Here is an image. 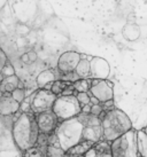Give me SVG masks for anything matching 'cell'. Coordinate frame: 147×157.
<instances>
[{"instance_id": "7c38bea8", "label": "cell", "mask_w": 147, "mask_h": 157, "mask_svg": "<svg viewBox=\"0 0 147 157\" xmlns=\"http://www.w3.org/2000/svg\"><path fill=\"white\" fill-rule=\"evenodd\" d=\"M83 140L91 141L93 144L102 140V126H101V124H98V125H84Z\"/></svg>"}, {"instance_id": "ffe728a7", "label": "cell", "mask_w": 147, "mask_h": 157, "mask_svg": "<svg viewBox=\"0 0 147 157\" xmlns=\"http://www.w3.org/2000/svg\"><path fill=\"white\" fill-rule=\"evenodd\" d=\"M69 85H70V83H68V82H65V80H55V82L53 83L51 91H52L55 95L59 96L61 93L63 92V90H65L67 86H69Z\"/></svg>"}, {"instance_id": "2e32d148", "label": "cell", "mask_w": 147, "mask_h": 157, "mask_svg": "<svg viewBox=\"0 0 147 157\" xmlns=\"http://www.w3.org/2000/svg\"><path fill=\"white\" fill-rule=\"evenodd\" d=\"M137 144L139 157H147V134L143 130L137 131Z\"/></svg>"}, {"instance_id": "ac0fdd59", "label": "cell", "mask_w": 147, "mask_h": 157, "mask_svg": "<svg viewBox=\"0 0 147 157\" xmlns=\"http://www.w3.org/2000/svg\"><path fill=\"white\" fill-rule=\"evenodd\" d=\"M44 154L45 157H65L67 153L61 148L60 144H47Z\"/></svg>"}, {"instance_id": "603a6c76", "label": "cell", "mask_w": 147, "mask_h": 157, "mask_svg": "<svg viewBox=\"0 0 147 157\" xmlns=\"http://www.w3.org/2000/svg\"><path fill=\"white\" fill-rule=\"evenodd\" d=\"M76 98H77L78 102L81 103V105H85L91 103V95L87 93V92H77L76 94Z\"/></svg>"}, {"instance_id": "f546056e", "label": "cell", "mask_w": 147, "mask_h": 157, "mask_svg": "<svg viewBox=\"0 0 147 157\" xmlns=\"http://www.w3.org/2000/svg\"><path fill=\"white\" fill-rule=\"evenodd\" d=\"M20 61L22 63H24V64H30V59H29V55H28V53H23L21 56H20Z\"/></svg>"}, {"instance_id": "f1b7e54d", "label": "cell", "mask_w": 147, "mask_h": 157, "mask_svg": "<svg viewBox=\"0 0 147 157\" xmlns=\"http://www.w3.org/2000/svg\"><path fill=\"white\" fill-rule=\"evenodd\" d=\"M28 53V55H29V59H30V62L31 63H34V62L37 61V59H38V55H37V53L35 52V51H29V52H26Z\"/></svg>"}, {"instance_id": "277c9868", "label": "cell", "mask_w": 147, "mask_h": 157, "mask_svg": "<svg viewBox=\"0 0 147 157\" xmlns=\"http://www.w3.org/2000/svg\"><path fill=\"white\" fill-rule=\"evenodd\" d=\"M112 157H139L137 131L131 128L110 142Z\"/></svg>"}, {"instance_id": "4dcf8cb0", "label": "cell", "mask_w": 147, "mask_h": 157, "mask_svg": "<svg viewBox=\"0 0 147 157\" xmlns=\"http://www.w3.org/2000/svg\"><path fill=\"white\" fill-rule=\"evenodd\" d=\"M4 79H5V76L2 74H1V72H0V83H1V82H2Z\"/></svg>"}, {"instance_id": "44dd1931", "label": "cell", "mask_w": 147, "mask_h": 157, "mask_svg": "<svg viewBox=\"0 0 147 157\" xmlns=\"http://www.w3.org/2000/svg\"><path fill=\"white\" fill-rule=\"evenodd\" d=\"M12 96H13L14 100H16L18 103H22L23 101L26 100V88H15L12 93Z\"/></svg>"}, {"instance_id": "8992f818", "label": "cell", "mask_w": 147, "mask_h": 157, "mask_svg": "<svg viewBox=\"0 0 147 157\" xmlns=\"http://www.w3.org/2000/svg\"><path fill=\"white\" fill-rule=\"evenodd\" d=\"M56 98L58 95H55L52 91L45 90V88H39L38 91L35 92L34 95L31 96V111L34 113H39L46 111V110H51Z\"/></svg>"}, {"instance_id": "5b68a950", "label": "cell", "mask_w": 147, "mask_h": 157, "mask_svg": "<svg viewBox=\"0 0 147 157\" xmlns=\"http://www.w3.org/2000/svg\"><path fill=\"white\" fill-rule=\"evenodd\" d=\"M59 121H66L69 118L76 117L82 113V105L78 102L76 95H59L52 107Z\"/></svg>"}, {"instance_id": "7a4b0ae2", "label": "cell", "mask_w": 147, "mask_h": 157, "mask_svg": "<svg viewBox=\"0 0 147 157\" xmlns=\"http://www.w3.org/2000/svg\"><path fill=\"white\" fill-rule=\"evenodd\" d=\"M102 126V140L113 142L115 139L132 128V123L129 116L121 109H113L102 111L99 116Z\"/></svg>"}, {"instance_id": "cb8c5ba5", "label": "cell", "mask_w": 147, "mask_h": 157, "mask_svg": "<svg viewBox=\"0 0 147 157\" xmlns=\"http://www.w3.org/2000/svg\"><path fill=\"white\" fill-rule=\"evenodd\" d=\"M0 72L4 75L5 77H9V76L15 75V68H14V66L12 64V62L7 61L5 63V66L2 67V69H1Z\"/></svg>"}, {"instance_id": "8fae6325", "label": "cell", "mask_w": 147, "mask_h": 157, "mask_svg": "<svg viewBox=\"0 0 147 157\" xmlns=\"http://www.w3.org/2000/svg\"><path fill=\"white\" fill-rule=\"evenodd\" d=\"M21 108V103L14 100L13 96L8 92H5L4 95L0 98V116H13L18 113Z\"/></svg>"}, {"instance_id": "4fadbf2b", "label": "cell", "mask_w": 147, "mask_h": 157, "mask_svg": "<svg viewBox=\"0 0 147 157\" xmlns=\"http://www.w3.org/2000/svg\"><path fill=\"white\" fill-rule=\"evenodd\" d=\"M56 80V76L54 74V71L51 69L43 70L40 74L37 76L36 78V84H37V87L38 88H44L47 84L53 83Z\"/></svg>"}, {"instance_id": "d4e9b609", "label": "cell", "mask_w": 147, "mask_h": 157, "mask_svg": "<svg viewBox=\"0 0 147 157\" xmlns=\"http://www.w3.org/2000/svg\"><path fill=\"white\" fill-rule=\"evenodd\" d=\"M104 111V108H102V105L101 103H97V105H91V113L92 115H95V116H100L101 113Z\"/></svg>"}, {"instance_id": "30bf717a", "label": "cell", "mask_w": 147, "mask_h": 157, "mask_svg": "<svg viewBox=\"0 0 147 157\" xmlns=\"http://www.w3.org/2000/svg\"><path fill=\"white\" fill-rule=\"evenodd\" d=\"M110 74V66L102 57H92L90 61V77L91 79H107Z\"/></svg>"}, {"instance_id": "83f0119b", "label": "cell", "mask_w": 147, "mask_h": 157, "mask_svg": "<svg viewBox=\"0 0 147 157\" xmlns=\"http://www.w3.org/2000/svg\"><path fill=\"white\" fill-rule=\"evenodd\" d=\"M74 91H75L74 86L73 85H69V86H67V87L63 90V92L61 93L60 95H74Z\"/></svg>"}, {"instance_id": "836d02e7", "label": "cell", "mask_w": 147, "mask_h": 157, "mask_svg": "<svg viewBox=\"0 0 147 157\" xmlns=\"http://www.w3.org/2000/svg\"><path fill=\"white\" fill-rule=\"evenodd\" d=\"M146 126H147V125H146Z\"/></svg>"}, {"instance_id": "9a60e30c", "label": "cell", "mask_w": 147, "mask_h": 157, "mask_svg": "<svg viewBox=\"0 0 147 157\" xmlns=\"http://www.w3.org/2000/svg\"><path fill=\"white\" fill-rule=\"evenodd\" d=\"M93 144H94L91 142V141H85V140H83L79 144H76V146H74L71 149H69V150L67 151V154H69L71 156H83L89 149L91 148Z\"/></svg>"}, {"instance_id": "7402d4cb", "label": "cell", "mask_w": 147, "mask_h": 157, "mask_svg": "<svg viewBox=\"0 0 147 157\" xmlns=\"http://www.w3.org/2000/svg\"><path fill=\"white\" fill-rule=\"evenodd\" d=\"M23 157H45V154L38 147H34L23 151Z\"/></svg>"}, {"instance_id": "52a82bcc", "label": "cell", "mask_w": 147, "mask_h": 157, "mask_svg": "<svg viewBox=\"0 0 147 157\" xmlns=\"http://www.w3.org/2000/svg\"><path fill=\"white\" fill-rule=\"evenodd\" d=\"M113 83L107 79H91L90 93L99 100L100 103L114 99Z\"/></svg>"}, {"instance_id": "d6a6232c", "label": "cell", "mask_w": 147, "mask_h": 157, "mask_svg": "<svg viewBox=\"0 0 147 157\" xmlns=\"http://www.w3.org/2000/svg\"><path fill=\"white\" fill-rule=\"evenodd\" d=\"M2 95H4V92H2V91H1V90H0V98H1V96H2Z\"/></svg>"}, {"instance_id": "484cf974", "label": "cell", "mask_w": 147, "mask_h": 157, "mask_svg": "<svg viewBox=\"0 0 147 157\" xmlns=\"http://www.w3.org/2000/svg\"><path fill=\"white\" fill-rule=\"evenodd\" d=\"M8 61V56L6 55V53L0 48V71L2 69V67L5 66V63Z\"/></svg>"}, {"instance_id": "9c48e42d", "label": "cell", "mask_w": 147, "mask_h": 157, "mask_svg": "<svg viewBox=\"0 0 147 157\" xmlns=\"http://www.w3.org/2000/svg\"><path fill=\"white\" fill-rule=\"evenodd\" d=\"M81 54L75 51H68L62 53L58 60V69L62 75L74 72L78 62L81 61Z\"/></svg>"}, {"instance_id": "1f68e13d", "label": "cell", "mask_w": 147, "mask_h": 157, "mask_svg": "<svg viewBox=\"0 0 147 157\" xmlns=\"http://www.w3.org/2000/svg\"><path fill=\"white\" fill-rule=\"evenodd\" d=\"M143 131L145 132V133H146V134H147V126H146V127H144V128H143Z\"/></svg>"}, {"instance_id": "4316f807", "label": "cell", "mask_w": 147, "mask_h": 157, "mask_svg": "<svg viewBox=\"0 0 147 157\" xmlns=\"http://www.w3.org/2000/svg\"><path fill=\"white\" fill-rule=\"evenodd\" d=\"M101 105H102L104 110H106V111L113 109V108H114V99H113V100H109V101H106V102H102Z\"/></svg>"}, {"instance_id": "3957f363", "label": "cell", "mask_w": 147, "mask_h": 157, "mask_svg": "<svg viewBox=\"0 0 147 157\" xmlns=\"http://www.w3.org/2000/svg\"><path fill=\"white\" fill-rule=\"evenodd\" d=\"M83 130L84 124L79 116H76L59 123L54 133L59 139L61 148L67 153L74 146L83 141Z\"/></svg>"}, {"instance_id": "d6986e66", "label": "cell", "mask_w": 147, "mask_h": 157, "mask_svg": "<svg viewBox=\"0 0 147 157\" xmlns=\"http://www.w3.org/2000/svg\"><path fill=\"white\" fill-rule=\"evenodd\" d=\"M73 86L76 92H89L91 87V82L90 79L79 78L75 83H73Z\"/></svg>"}, {"instance_id": "ba28073f", "label": "cell", "mask_w": 147, "mask_h": 157, "mask_svg": "<svg viewBox=\"0 0 147 157\" xmlns=\"http://www.w3.org/2000/svg\"><path fill=\"white\" fill-rule=\"evenodd\" d=\"M35 115L40 133H44V134H47V135L54 133V131H55V128L59 125L60 121H59L58 116L54 113V111L52 109L43 111V113H35Z\"/></svg>"}, {"instance_id": "5bb4252c", "label": "cell", "mask_w": 147, "mask_h": 157, "mask_svg": "<svg viewBox=\"0 0 147 157\" xmlns=\"http://www.w3.org/2000/svg\"><path fill=\"white\" fill-rule=\"evenodd\" d=\"M20 80H21V79L16 76V74L13 75V76H9V77H5L4 80L0 83V90L4 92V93L5 92L12 93L15 88L18 87Z\"/></svg>"}, {"instance_id": "e0dca14e", "label": "cell", "mask_w": 147, "mask_h": 157, "mask_svg": "<svg viewBox=\"0 0 147 157\" xmlns=\"http://www.w3.org/2000/svg\"><path fill=\"white\" fill-rule=\"evenodd\" d=\"M75 72L77 74L79 78H89L90 77V61L85 59H81L77 67L75 69Z\"/></svg>"}, {"instance_id": "6da1fadb", "label": "cell", "mask_w": 147, "mask_h": 157, "mask_svg": "<svg viewBox=\"0 0 147 157\" xmlns=\"http://www.w3.org/2000/svg\"><path fill=\"white\" fill-rule=\"evenodd\" d=\"M40 134L36 119V115L32 111H22L14 119L12 126V135L16 147L21 151L37 146L38 136Z\"/></svg>"}]
</instances>
